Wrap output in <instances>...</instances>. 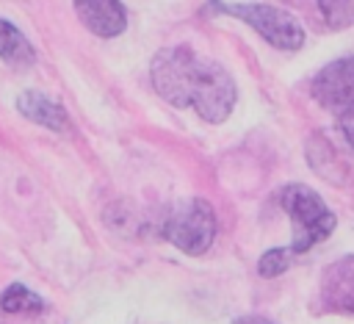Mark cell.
Segmentation results:
<instances>
[{"mask_svg":"<svg viewBox=\"0 0 354 324\" xmlns=\"http://www.w3.org/2000/svg\"><path fill=\"white\" fill-rule=\"evenodd\" d=\"M149 78L155 91L174 108H191L199 119L224 122L238 100L232 75L213 58L185 44L163 47L152 55Z\"/></svg>","mask_w":354,"mask_h":324,"instance_id":"cell-1","label":"cell"},{"mask_svg":"<svg viewBox=\"0 0 354 324\" xmlns=\"http://www.w3.org/2000/svg\"><path fill=\"white\" fill-rule=\"evenodd\" d=\"M279 205L293 222V252H307L310 246L321 244L332 235L337 219L329 210V205L321 199L318 191H313L304 183H290L279 191Z\"/></svg>","mask_w":354,"mask_h":324,"instance_id":"cell-2","label":"cell"},{"mask_svg":"<svg viewBox=\"0 0 354 324\" xmlns=\"http://www.w3.org/2000/svg\"><path fill=\"white\" fill-rule=\"evenodd\" d=\"M210 8L246 22L252 30H257L277 50H299L304 44L301 22L290 11L277 8L271 3H216L213 0Z\"/></svg>","mask_w":354,"mask_h":324,"instance_id":"cell-3","label":"cell"},{"mask_svg":"<svg viewBox=\"0 0 354 324\" xmlns=\"http://www.w3.org/2000/svg\"><path fill=\"white\" fill-rule=\"evenodd\" d=\"M163 238L177 246L180 252L196 258V255H205L216 238V213L213 208L199 199V197H188V199H180L166 222H163Z\"/></svg>","mask_w":354,"mask_h":324,"instance_id":"cell-4","label":"cell"},{"mask_svg":"<svg viewBox=\"0 0 354 324\" xmlns=\"http://www.w3.org/2000/svg\"><path fill=\"white\" fill-rule=\"evenodd\" d=\"M313 97L332 114L354 108V55L326 64L313 78Z\"/></svg>","mask_w":354,"mask_h":324,"instance_id":"cell-5","label":"cell"},{"mask_svg":"<svg viewBox=\"0 0 354 324\" xmlns=\"http://www.w3.org/2000/svg\"><path fill=\"white\" fill-rule=\"evenodd\" d=\"M321 305L354 316V255L329 263L321 274Z\"/></svg>","mask_w":354,"mask_h":324,"instance_id":"cell-6","label":"cell"},{"mask_svg":"<svg viewBox=\"0 0 354 324\" xmlns=\"http://www.w3.org/2000/svg\"><path fill=\"white\" fill-rule=\"evenodd\" d=\"M80 22L102 39H113L127 28V11L119 0H75Z\"/></svg>","mask_w":354,"mask_h":324,"instance_id":"cell-7","label":"cell"},{"mask_svg":"<svg viewBox=\"0 0 354 324\" xmlns=\"http://www.w3.org/2000/svg\"><path fill=\"white\" fill-rule=\"evenodd\" d=\"M17 108H19V114L25 119H30V122H36V125H41L47 130H55V133L69 130L66 111L58 102H53L47 94H41V91H33V89L22 91L17 97Z\"/></svg>","mask_w":354,"mask_h":324,"instance_id":"cell-8","label":"cell"},{"mask_svg":"<svg viewBox=\"0 0 354 324\" xmlns=\"http://www.w3.org/2000/svg\"><path fill=\"white\" fill-rule=\"evenodd\" d=\"M0 58L14 64V66H28V64L36 61V53H33L30 42L8 19H0Z\"/></svg>","mask_w":354,"mask_h":324,"instance_id":"cell-9","label":"cell"},{"mask_svg":"<svg viewBox=\"0 0 354 324\" xmlns=\"http://www.w3.org/2000/svg\"><path fill=\"white\" fill-rule=\"evenodd\" d=\"M0 307H3L6 313H41V310H44V302H41L30 288H25L22 282H14V285H8V288L3 291Z\"/></svg>","mask_w":354,"mask_h":324,"instance_id":"cell-10","label":"cell"},{"mask_svg":"<svg viewBox=\"0 0 354 324\" xmlns=\"http://www.w3.org/2000/svg\"><path fill=\"white\" fill-rule=\"evenodd\" d=\"M315 6L332 30H343L354 19V3L351 0H315Z\"/></svg>","mask_w":354,"mask_h":324,"instance_id":"cell-11","label":"cell"},{"mask_svg":"<svg viewBox=\"0 0 354 324\" xmlns=\"http://www.w3.org/2000/svg\"><path fill=\"white\" fill-rule=\"evenodd\" d=\"M293 249L290 246H274L268 252H263V258L257 260V274L260 277H279L282 271L290 269V260H293Z\"/></svg>","mask_w":354,"mask_h":324,"instance_id":"cell-12","label":"cell"},{"mask_svg":"<svg viewBox=\"0 0 354 324\" xmlns=\"http://www.w3.org/2000/svg\"><path fill=\"white\" fill-rule=\"evenodd\" d=\"M337 125H340V130H343L346 141H348V144H351V150H354V108H351V111L337 114Z\"/></svg>","mask_w":354,"mask_h":324,"instance_id":"cell-13","label":"cell"},{"mask_svg":"<svg viewBox=\"0 0 354 324\" xmlns=\"http://www.w3.org/2000/svg\"><path fill=\"white\" fill-rule=\"evenodd\" d=\"M235 324H271V321L263 318V316H241Z\"/></svg>","mask_w":354,"mask_h":324,"instance_id":"cell-14","label":"cell"}]
</instances>
